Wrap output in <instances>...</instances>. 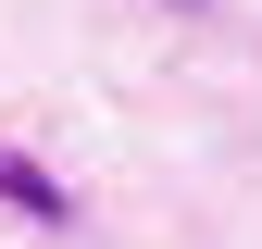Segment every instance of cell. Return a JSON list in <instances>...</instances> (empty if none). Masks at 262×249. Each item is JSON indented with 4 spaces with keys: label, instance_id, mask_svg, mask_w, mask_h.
<instances>
[{
    "label": "cell",
    "instance_id": "1",
    "mask_svg": "<svg viewBox=\"0 0 262 249\" xmlns=\"http://www.w3.org/2000/svg\"><path fill=\"white\" fill-rule=\"evenodd\" d=\"M0 200H13V212H38V225H75V200H62V187L25 162V150H0Z\"/></svg>",
    "mask_w": 262,
    "mask_h": 249
}]
</instances>
